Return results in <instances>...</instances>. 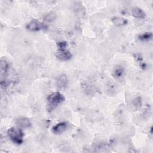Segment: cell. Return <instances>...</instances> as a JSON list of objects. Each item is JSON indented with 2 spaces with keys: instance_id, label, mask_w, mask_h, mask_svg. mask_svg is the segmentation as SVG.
<instances>
[{
  "instance_id": "10",
  "label": "cell",
  "mask_w": 153,
  "mask_h": 153,
  "mask_svg": "<svg viewBox=\"0 0 153 153\" xmlns=\"http://www.w3.org/2000/svg\"><path fill=\"white\" fill-rule=\"evenodd\" d=\"M131 14L134 17L142 19L145 17V12L139 7H135L132 10Z\"/></svg>"
},
{
  "instance_id": "2",
  "label": "cell",
  "mask_w": 153,
  "mask_h": 153,
  "mask_svg": "<svg viewBox=\"0 0 153 153\" xmlns=\"http://www.w3.org/2000/svg\"><path fill=\"white\" fill-rule=\"evenodd\" d=\"M49 106L53 109L61 104L64 100V96L59 92H54L49 94L47 98Z\"/></svg>"
},
{
  "instance_id": "9",
  "label": "cell",
  "mask_w": 153,
  "mask_h": 153,
  "mask_svg": "<svg viewBox=\"0 0 153 153\" xmlns=\"http://www.w3.org/2000/svg\"><path fill=\"white\" fill-rule=\"evenodd\" d=\"M112 23L118 27H121L126 25L128 21L126 19L121 17H114L112 19Z\"/></svg>"
},
{
  "instance_id": "13",
  "label": "cell",
  "mask_w": 153,
  "mask_h": 153,
  "mask_svg": "<svg viewBox=\"0 0 153 153\" xmlns=\"http://www.w3.org/2000/svg\"><path fill=\"white\" fill-rule=\"evenodd\" d=\"M131 105L135 109H139L142 106V99L140 97H137L134 99L131 102Z\"/></svg>"
},
{
  "instance_id": "12",
  "label": "cell",
  "mask_w": 153,
  "mask_h": 153,
  "mask_svg": "<svg viewBox=\"0 0 153 153\" xmlns=\"http://www.w3.org/2000/svg\"><path fill=\"white\" fill-rule=\"evenodd\" d=\"M56 17V14L53 12H50L45 15L44 17V20L47 22H51L55 20Z\"/></svg>"
},
{
  "instance_id": "4",
  "label": "cell",
  "mask_w": 153,
  "mask_h": 153,
  "mask_svg": "<svg viewBox=\"0 0 153 153\" xmlns=\"http://www.w3.org/2000/svg\"><path fill=\"white\" fill-rule=\"evenodd\" d=\"M55 55L57 59L63 61L69 60L72 56L71 53L66 49H58Z\"/></svg>"
},
{
  "instance_id": "11",
  "label": "cell",
  "mask_w": 153,
  "mask_h": 153,
  "mask_svg": "<svg viewBox=\"0 0 153 153\" xmlns=\"http://www.w3.org/2000/svg\"><path fill=\"white\" fill-rule=\"evenodd\" d=\"M152 38V32H145L144 33L140 34L138 36V39L142 41H147L151 39Z\"/></svg>"
},
{
  "instance_id": "7",
  "label": "cell",
  "mask_w": 153,
  "mask_h": 153,
  "mask_svg": "<svg viewBox=\"0 0 153 153\" xmlns=\"http://www.w3.org/2000/svg\"><path fill=\"white\" fill-rule=\"evenodd\" d=\"M124 74V69L121 66H115L112 72V75L113 77L115 79H119L121 78Z\"/></svg>"
},
{
  "instance_id": "1",
  "label": "cell",
  "mask_w": 153,
  "mask_h": 153,
  "mask_svg": "<svg viewBox=\"0 0 153 153\" xmlns=\"http://www.w3.org/2000/svg\"><path fill=\"white\" fill-rule=\"evenodd\" d=\"M8 136L11 141L17 144L21 145L23 142L24 133L22 129L14 127H11L7 131Z\"/></svg>"
},
{
  "instance_id": "3",
  "label": "cell",
  "mask_w": 153,
  "mask_h": 153,
  "mask_svg": "<svg viewBox=\"0 0 153 153\" xmlns=\"http://www.w3.org/2000/svg\"><path fill=\"white\" fill-rule=\"evenodd\" d=\"M26 28L27 30L30 31H38L41 30H44L47 29V26L36 20H33L30 22L28 24H27Z\"/></svg>"
},
{
  "instance_id": "6",
  "label": "cell",
  "mask_w": 153,
  "mask_h": 153,
  "mask_svg": "<svg viewBox=\"0 0 153 153\" xmlns=\"http://www.w3.org/2000/svg\"><path fill=\"white\" fill-rule=\"evenodd\" d=\"M16 124L21 128H29L31 126V122L26 117H19L16 119Z\"/></svg>"
},
{
  "instance_id": "14",
  "label": "cell",
  "mask_w": 153,
  "mask_h": 153,
  "mask_svg": "<svg viewBox=\"0 0 153 153\" xmlns=\"http://www.w3.org/2000/svg\"><path fill=\"white\" fill-rule=\"evenodd\" d=\"M57 45L59 49H65L68 45V44L66 41H60L57 42Z\"/></svg>"
},
{
  "instance_id": "15",
  "label": "cell",
  "mask_w": 153,
  "mask_h": 153,
  "mask_svg": "<svg viewBox=\"0 0 153 153\" xmlns=\"http://www.w3.org/2000/svg\"><path fill=\"white\" fill-rule=\"evenodd\" d=\"M134 59L139 62H140L142 61V57L139 54H134Z\"/></svg>"
},
{
  "instance_id": "5",
  "label": "cell",
  "mask_w": 153,
  "mask_h": 153,
  "mask_svg": "<svg viewBox=\"0 0 153 153\" xmlns=\"http://www.w3.org/2000/svg\"><path fill=\"white\" fill-rule=\"evenodd\" d=\"M68 85V78L65 74L60 75L56 79V86L59 89H64Z\"/></svg>"
},
{
  "instance_id": "8",
  "label": "cell",
  "mask_w": 153,
  "mask_h": 153,
  "mask_svg": "<svg viewBox=\"0 0 153 153\" xmlns=\"http://www.w3.org/2000/svg\"><path fill=\"white\" fill-rule=\"evenodd\" d=\"M66 128L67 124L64 122H61L56 124L52 128V131L55 134H61L66 130Z\"/></svg>"
}]
</instances>
